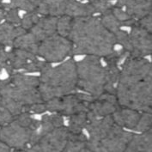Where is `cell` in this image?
<instances>
[{"instance_id": "6da1fadb", "label": "cell", "mask_w": 152, "mask_h": 152, "mask_svg": "<svg viewBox=\"0 0 152 152\" xmlns=\"http://www.w3.org/2000/svg\"><path fill=\"white\" fill-rule=\"evenodd\" d=\"M151 63L129 55L120 70L115 95L120 106L139 112H151Z\"/></svg>"}, {"instance_id": "7a4b0ae2", "label": "cell", "mask_w": 152, "mask_h": 152, "mask_svg": "<svg viewBox=\"0 0 152 152\" xmlns=\"http://www.w3.org/2000/svg\"><path fill=\"white\" fill-rule=\"evenodd\" d=\"M72 41V54L105 57L114 50L117 43L114 34L107 30L97 16L73 18L68 35Z\"/></svg>"}, {"instance_id": "3957f363", "label": "cell", "mask_w": 152, "mask_h": 152, "mask_svg": "<svg viewBox=\"0 0 152 152\" xmlns=\"http://www.w3.org/2000/svg\"><path fill=\"white\" fill-rule=\"evenodd\" d=\"M39 79L38 89L44 102L74 93L77 88L76 62L69 59L54 68L50 66L40 73Z\"/></svg>"}, {"instance_id": "277c9868", "label": "cell", "mask_w": 152, "mask_h": 152, "mask_svg": "<svg viewBox=\"0 0 152 152\" xmlns=\"http://www.w3.org/2000/svg\"><path fill=\"white\" fill-rule=\"evenodd\" d=\"M76 65L77 88L95 98L106 92L107 71L100 57L87 55Z\"/></svg>"}, {"instance_id": "5b68a950", "label": "cell", "mask_w": 152, "mask_h": 152, "mask_svg": "<svg viewBox=\"0 0 152 152\" xmlns=\"http://www.w3.org/2000/svg\"><path fill=\"white\" fill-rule=\"evenodd\" d=\"M38 88L13 84L10 80L0 82V104L5 107L13 116L24 111L28 105L42 102Z\"/></svg>"}, {"instance_id": "8992f818", "label": "cell", "mask_w": 152, "mask_h": 152, "mask_svg": "<svg viewBox=\"0 0 152 152\" xmlns=\"http://www.w3.org/2000/svg\"><path fill=\"white\" fill-rule=\"evenodd\" d=\"M50 66L51 65L48 62L40 60L37 58V54L31 52L14 48L11 52L8 53V64L6 71L10 74L16 72L41 73Z\"/></svg>"}, {"instance_id": "52a82bcc", "label": "cell", "mask_w": 152, "mask_h": 152, "mask_svg": "<svg viewBox=\"0 0 152 152\" xmlns=\"http://www.w3.org/2000/svg\"><path fill=\"white\" fill-rule=\"evenodd\" d=\"M72 41L56 33L40 41L36 54L48 63L60 62L72 54Z\"/></svg>"}, {"instance_id": "ba28073f", "label": "cell", "mask_w": 152, "mask_h": 152, "mask_svg": "<svg viewBox=\"0 0 152 152\" xmlns=\"http://www.w3.org/2000/svg\"><path fill=\"white\" fill-rule=\"evenodd\" d=\"M32 130L20 125L13 119L0 129V140L10 149L24 151L29 144Z\"/></svg>"}, {"instance_id": "9c48e42d", "label": "cell", "mask_w": 152, "mask_h": 152, "mask_svg": "<svg viewBox=\"0 0 152 152\" xmlns=\"http://www.w3.org/2000/svg\"><path fill=\"white\" fill-rule=\"evenodd\" d=\"M45 103L47 111L66 116L80 112H87L88 104L82 101L75 92L59 97H54L45 102Z\"/></svg>"}, {"instance_id": "30bf717a", "label": "cell", "mask_w": 152, "mask_h": 152, "mask_svg": "<svg viewBox=\"0 0 152 152\" xmlns=\"http://www.w3.org/2000/svg\"><path fill=\"white\" fill-rule=\"evenodd\" d=\"M69 132L61 126L53 129L42 137L36 144L28 146L24 151H64Z\"/></svg>"}, {"instance_id": "8fae6325", "label": "cell", "mask_w": 152, "mask_h": 152, "mask_svg": "<svg viewBox=\"0 0 152 152\" xmlns=\"http://www.w3.org/2000/svg\"><path fill=\"white\" fill-rule=\"evenodd\" d=\"M133 134L125 131L115 122L108 133L94 149V151H126V148Z\"/></svg>"}, {"instance_id": "7c38bea8", "label": "cell", "mask_w": 152, "mask_h": 152, "mask_svg": "<svg viewBox=\"0 0 152 152\" xmlns=\"http://www.w3.org/2000/svg\"><path fill=\"white\" fill-rule=\"evenodd\" d=\"M120 107L115 94L105 92L88 104V120L92 121L107 115H112Z\"/></svg>"}, {"instance_id": "4fadbf2b", "label": "cell", "mask_w": 152, "mask_h": 152, "mask_svg": "<svg viewBox=\"0 0 152 152\" xmlns=\"http://www.w3.org/2000/svg\"><path fill=\"white\" fill-rule=\"evenodd\" d=\"M129 38L132 45L131 56L144 58V56L151 54V33L145 30L138 25H135L132 27Z\"/></svg>"}, {"instance_id": "5bb4252c", "label": "cell", "mask_w": 152, "mask_h": 152, "mask_svg": "<svg viewBox=\"0 0 152 152\" xmlns=\"http://www.w3.org/2000/svg\"><path fill=\"white\" fill-rule=\"evenodd\" d=\"M64 118L62 114L54 113L53 114L44 115L42 117V120H40L39 126L32 132L31 139L28 146L36 144L42 137L49 132L53 131V129L64 126Z\"/></svg>"}, {"instance_id": "9a60e30c", "label": "cell", "mask_w": 152, "mask_h": 152, "mask_svg": "<svg viewBox=\"0 0 152 152\" xmlns=\"http://www.w3.org/2000/svg\"><path fill=\"white\" fill-rule=\"evenodd\" d=\"M115 5L125 8L132 18L138 20L151 13L152 0H117Z\"/></svg>"}, {"instance_id": "2e32d148", "label": "cell", "mask_w": 152, "mask_h": 152, "mask_svg": "<svg viewBox=\"0 0 152 152\" xmlns=\"http://www.w3.org/2000/svg\"><path fill=\"white\" fill-rule=\"evenodd\" d=\"M57 20L58 17L56 16H41L39 21L33 26L30 33L39 41L45 40L57 33Z\"/></svg>"}, {"instance_id": "e0dca14e", "label": "cell", "mask_w": 152, "mask_h": 152, "mask_svg": "<svg viewBox=\"0 0 152 152\" xmlns=\"http://www.w3.org/2000/svg\"><path fill=\"white\" fill-rule=\"evenodd\" d=\"M140 113L132 108L119 107L112 114L113 121L121 127H126L127 129H133L137 124V121L140 118Z\"/></svg>"}, {"instance_id": "ac0fdd59", "label": "cell", "mask_w": 152, "mask_h": 152, "mask_svg": "<svg viewBox=\"0 0 152 152\" xmlns=\"http://www.w3.org/2000/svg\"><path fill=\"white\" fill-rule=\"evenodd\" d=\"M152 151L151 129L142 132L140 135L132 136L127 144L126 151Z\"/></svg>"}, {"instance_id": "d6986e66", "label": "cell", "mask_w": 152, "mask_h": 152, "mask_svg": "<svg viewBox=\"0 0 152 152\" xmlns=\"http://www.w3.org/2000/svg\"><path fill=\"white\" fill-rule=\"evenodd\" d=\"M27 31L21 26H15L6 22L0 23V45L12 47L13 41Z\"/></svg>"}, {"instance_id": "ffe728a7", "label": "cell", "mask_w": 152, "mask_h": 152, "mask_svg": "<svg viewBox=\"0 0 152 152\" xmlns=\"http://www.w3.org/2000/svg\"><path fill=\"white\" fill-rule=\"evenodd\" d=\"M94 14H96V11L91 4L88 3H83L79 0H69L64 10V15L72 18L85 17L93 16Z\"/></svg>"}, {"instance_id": "44dd1931", "label": "cell", "mask_w": 152, "mask_h": 152, "mask_svg": "<svg viewBox=\"0 0 152 152\" xmlns=\"http://www.w3.org/2000/svg\"><path fill=\"white\" fill-rule=\"evenodd\" d=\"M40 41L37 40L31 33H24L22 35L18 36L13 41L12 47L14 48L23 49L33 53H37V49Z\"/></svg>"}, {"instance_id": "7402d4cb", "label": "cell", "mask_w": 152, "mask_h": 152, "mask_svg": "<svg viewBox=\"0 0 152 152\" xmlns=\"http://www.w3.org/2000/svg\"><path fill=\"white\" fill-rule=\"evenodd\" d=\"M64 151H88V137H86L82 132H69Z\"/></svg>"}, {"instance_id": "603a6c76", "label": "cell", "mask_w": 152, "mask_h": 152, "mask_svg": "<svg viewBox=\"0 0 152 152\" xmlns=\"http://www.w3.org/2000/svg\"><path fill=\"white\" fill-rule=\"evenodd\" d=\"M88 120L87 118V112H80L74 113L69 116L68 126L66 127L69 132L80 133L86 127Z\"/></svg>"}, {"instance_id": "cb8c5ba5", "label": "cell", "mask_w": 152, "mask_h": 152, "mask_svg": "<svg viewBox=\"0 0 152 152\" xmlns=\"http://www.w3.org/2000/svg\"><path fill=\"white\" fill-rule=\"evenodd\" d=\"M48 9V16L58 17L64 15L66 4L69 0H44Z\"/></svg>"}, {"instance_id": "d4e9b609", "label": "cell", "mask_w": 152, "mask_h": 152, "mask_svg": "<svg viewBox=\"0 0 152 152\" xmlns=\"http://www.w3.org/2000/svg\"><path fill=\"white\" fill-rule=\"evenodd\" d=\"M111 11H112L113 14L114 15V16L121 23L122 26L133 27L137 23V20L132 18L124 9L121 8V7H118L116 5L113 6Z\"/></svg>"}, {"instance_id": "484cf974", "label": "cell", "mask_w": 152, "mask_h": 152, "mask_svg": "<svg viewBox=\"0 0 152 152\" xmlns=\"http://www.w3.org/2000/svg\"><path fill=\"white\" fill-rule=\"evenodd\" d=\"M100 19H101V22L103 24L105 28L113 34L116 32L117 30L120 29V28L122 26L121 23L114 16L111 10L105 13V14H102Z\"/></svg>"}, {"instance_id": "4316f807", "label": "cell", "mask_w": 152, "mask_h": 152, "mask_svg": "<svg viewBox=\"0 0 152 152\" xmlns=\"http://www.w3.org/2000/svg\"><path fill=\"white\" fill-rule=\"evenodd\" d=\"M73 18L66 15H63L58 17L57 20V34L67 37L72 30Z\"/></svg>"}, {"instance_id": "83f0119b", "label": "cell", "mask_w": 152, "mask_h": 152, "mask_svg": "<svg viewBox=\"0 0 152 152\" xmlns=\"http://www.w3.org/2000/svg\"><path fill=\"white\" fill-rule=\"evenodd\" d=\"M41 16H40L38 13H36L35 11H30V12H27L23 16V18H21V23L20 26L24 28L26 31L30 30L32 28V27L36 23Z\"/></svg>"}, {"instance_id": "f1b7e54d", "label": "cell", "mask_w": 152, "mask_h": 152, "mask_svg": "<svg viewBox=\"0 0 152 152\" xmlns=\"http://www.w3.org/2000/svg\"><path fill=\"white\" fill-rule=\"evenodd\" d=\"M4 9L6 10V13L4 16V21L8 23L20 26L21 23V17L18 14V10L10 6V4L4 3Z\"/></svg>"}, {"instance_id": "f546056e", "label": "cell", "mask_w": 152, "mask_h": 152, "mask_svg": "<svg viewBox=\"0 0 152 152\" xmlns=\"http://www.w3.org/2000/svg\"><path fill=\"white\" fill-rule=\"evenodd\" d=\"M151 112H143V113L140 115L137 126L133 130L139 132H146L151 127Z\"/></svg>"}, {"instance_id": "4dcf8cb0", "label": "cell", "mask_w": 152, "mask_h": 152, "mask_svg": "<svg viewBox=\"0 0 152 152\" xmlns=\"http://www.w3.org/2000/svg\"><path fill=\"white\" fill-rule=\"evenodd\" d=\"M88 3L94 8L96 13L105 14L113 8L112 1L108 0H88Z\"/></svg>"}, {"instance_id": "1f68e13d", "label": "cell", "mask_w": 152, "mask_h": 152, "mask_svg": "<svg viewBox=\"0 0 152 152\" xmlns=\"http://www.w3.org/2000/svg\"><path fill=\"white\" fill-rule=\"evenodd\" d=\"M115 39L117 43H120V45L123 47V50L128 52L129 53L131 54L132 53V45L130 42V38H129V34L123 31L121 29L117 30L115 33H113Z\"/></svg>"}, {"instance_id": "d6a6232c", "label": "cell", "mask_w": 152, "mask_h": 152, "mask_svg": "<svg viewBox=\"0 0 152 152\" xmlns=\"http://www.w3.org/2000/svg\"><path fill=\"white\" fill-rule=\"evenodd\" d=\"M10 6L17 9L18 10H24L26 12L34 11L33 0H10Z\"/></svg>"}, {"instance_id": "836d02e7", "label": "cell", "mask_w": 152, "mask_h": 152, "mask_svg": "<svg viewBox=\"0 0 152 152\" xmlns=\"http://www.w3.org/2000/svg\"><path fill=\"white\" fill-rule=\"evenodd\" d=\"M47 111V107L45 102H37V103H34V104L28 105L27 107H25L23 112L28 113L30 114L33 113H42Z\"/></svg>"}, {"instance_id": "e575fe53", "label": "cell", "mask_w": 152, "mask_h": 152, "mask_svg": "<svg viewBox=\"0 0 152 152\" xmlns=\"http://www.w3.org/2000/svg\"><path fill=\"white\" fill-rule=\"evenodd\" d=\"M14 119V116L12 113L9 111L8 109L4 107L2 104H0V126H3L10 122H11Z\"/></svg>"}, {"instance_id": "d590c367", "label": "cell", "mask_w": 152, "mask_h": 152, "mask_svg": "<svg viewBox=\"0 0 152 152\" xmlns=\"http://www.w3.org/2000/svg\"><path fill=\"white\" fill-rule=\"evenodd\" d=\"M151 13L147 15V16H144L140 19L137 20V25H138L139 27L143 28L144 29L149 31V32L151 33L152 30V24H151Z\"/></svg>"}, {"instance_id": "8d00e7d4", "label": "cell", "mask_w": 152, "mask_h": 152, "mask_svg": "<svg viewBox=\"0 0 152 152\" xmlns=\"http://www.w3.org/2000/svg\"><path fill=\"white\" fill-rule=\"evenodd\" d=\"M8 64V52L4 50V47H0V72L7 69Z\"/></svg>"}, {"instance_id": "74e56055", "label": "cell", "mask_w": 152, "mask_h": 152, "mask_svg": "<svg viewBox=\"0 0 152 152\" xmlns=\"http://www.w3.org/2000/svg\"><path fill=\"white\" fill-rule=\"evenodd\" d=\"M5 13H6V10L4 8L3 6H0V23L4 20Z\"/></svg>"}, {"instance_id": "f35d334b", "label": "cell", "mask_w": 152, "mask_h": 152, "mask_svg": "<svg viewBox=\"0 0 152 152\" xmlns=\"http://www.w3.org/2000/svg\"><path fill=\"white\" fill-rule=\"evenodd\" d=\"M10 151V149L8 146L0 140V151Z\"/></svg>"}, {"instance_id": "ab89813d", "label": "cell", "mask_w": 152, "mask_h": 152, "mask_svg": "<svg viewBox=\"0 0 152 152\" xmlns=\"http://www.w3.org/2000/svg\"><path fill=\"white\" fill-rule=\"evenodd\" d=\"M3 0H0V6H2V4H3Z\"/></svg>"}]
</instances>
